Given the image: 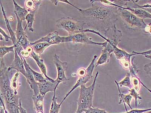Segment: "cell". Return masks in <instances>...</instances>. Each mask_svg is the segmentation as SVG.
<instances>
[{
	"label": "cell",
	"instance_id": "15",
	"mask_svg": "<svg viewBox=\"0 0 151 113\" xmlns=\"http://www.w3.org/2000/svg\"><path fill=\"white\" fill-rule=\"evenodd\" d=\"M38 86L40 93L42 95L45 97V94L50 92H56L57 89V83L56 80L55 82H52L47 80L45 82L40 83H37Z\"/></svg>",
	"mask_w": 151,
	"mask_h": 113
},
{
	"label": "cell",
	"instance_id": "6",
	"mask_svg": "<svg viewBox=\"0 0 151 113\" xmlns=\"http://www.w3.org/2000/svg\"><path fill=\"white\" fill-rule=\"evenodd\" d=\"M73 42L80 43L87 45L102 46L105 48L107 45V41L103 43H97L93 41L91 38L89 37L84 32L77 34L74 35L63 37V43Z\"/></svg>",
	"mask_w": 151,
	"mask_h": 113
},
{
	"label": "cell",
	"instance_id": "24",
	"mask_svg": "<svg viewBox=\"0 0 151 113\" xmlns=\"http://www.w3.org/2000/svg\"><path fill=\"white\" fill-rule=\"evenodd\" d=\"M37 12V11L29 12V13L26 16L25 20L27 21V24L25 28H24L25 30L27 28H28L29 30L31 32H33L34 29L33 28V24L34 21H35V16Z\"/></svg>",
	"mask_w": 151,
	"mask_h": 113
},
{
	"label": "cell",
	"instance_id": "27",
	"mask_svg": "<svg viewBox=\"0 0 151 113\" xmlns=\"http://www.w3.org/2000/svg\"><path fill=\"white\" fill-rule=\"evenodd\" d=\"M55 95H56V92H54L52 97L50 113H59L60 106H61L60 103H57V98Z\"/></svg>",
	"mask_w": 151,
	"mask_h": 113
},
{
	"label": "cell",
	"instance_id": "39",
	"mask_svg": "<svg viewBox=\"0 0 151 113\" xmlns=\"http://www.w3.org/2000/svg\"><path fill=\"white\" fill-rule=\"evenodd\" d=\"M86 69L83 68H81L78 70L77 72V74L79 77H83L86 75Z\"/></svg>",
	"mask_w": 151,
	"mask_h": 113
},
{
	"label": "cell",
	"instance_id": "18",
	"mask_svg": "<svg viewBox=\"0 0 151 113\" xmlns=\"http://www.w3.org/2000/svg\"><path fill=\"white\" fill-rule=\"evenodd\" d=\"M123 7L124 9L129 10L139 18L143 19L144 20L145 18L151 19V14L143 9H139V8L132 9V8L129 7Z\"/></svg>",
	"mask_w": 151,
	"mask_h": 113
},
{
	"label": "cell",
	"instance_id": "7",
	"mask_svg": "<svg viewBox=\"0 0 151 113\" xmlns=\"http://www.w3.org/2000/svg\"><path fill=\"white\" fill-rule=\"evenodd\" d=\"M97 56L96 55L94 56L93 59L91 63H90L89 65L87 67L86 69V75L83 77H79L74 87H72L70 91L69 92L65 95V97L62 101L61 103H60V105L61 106L62 104L64 102L66 99L69 96V95L73 91L76 89L78 88V87H80L83 84H86L88 82L90 81L93 77L92 74L94 68H95V66L94 65V61L96 59Z\"/></svg>",
	"mask_w": 151,
	"mask_h": 113
},
{
	"label": "cell",
	"instance_id": "5",
	"mask_svg": "<svg viewBox=\"0 0 151 113\" xmlns=\"http://www.w3.org/2000/svg\"><path fill=\"white\" fill-rule=\"evenodd\" d=\"M86 24V21L67 17H63L58 20L56 21V25L58 28L66 31L69 36H71L83 32Z\"/></svg>",
	"mask_w": 151,
	"mask_h": 113
},
{
	"label": "cell",
	"instance_id": "23",
	"mask_svg": "<svg viewBox=\"0 0 151 113\" xmlns=\"http://www.w3.org/2000/svg\"><path fill=\"white\" fill-rule=\"evenodd\" d=\"M51 45H52L48 43L42 42L37 43L31 46L33 48L34 52L40 55L42 54L45 49Z\"/></svg>",
	"mask_w": 151,
	"mask_h": 113
},
{
	"label": "cell",
	"instance_id": "40",
	"mask_svg": "<svg viewBox=\"0 0 151 113\" xmlns=\"http://www.w3.org/2000/svg\"><path fill=\"white\" fill-rule=\"evenodd\" d=\"M132 53L134 54H141L142 55H149V56H151V49L150 50H149L145 51L143 52H137L133 51L132 52Z\"/></svg>",
	"mask_w": 151,
	"mask_h": 113
},
{
	"label": "cell",
	"instance_id": "35",
	"mask_svg": "<svg viewBox=\"0 0 151 113\" xmlns=\"http://www.w3.org/2000/svg\"><path fill=\"white\" fill-rule=\"evenodd\" d=\"M151 111V108L147 109H132L130 111L127 112L126 113H144L147 112V111ZM106 113H109L106 112Z\"/></svg>",
	"mask_w": 151,
	"mask_h": 113
},
{
	"label": "cell",
	"instance_id": "25",
	"mask_svg": "<svg viewBox=\"0 0 151 113\" xmlns=\"http://www.w3.org/2000/svg\"><path fill=\"white\" fill-rule=\"evenodd\" d=\"M114 82H115L116 84H117V87H118L119 91V95H120L121 99H122L123 102H124L127 112V111L126 109V106H125V103L129 106V107H130V108L132 110L133 109L131 106L130 105V102H131L132 98L133 97H132L130 94H127V95H124V94L121 93L120 91L119 90V87L118 82H117L116 80Z\"/></svg>",
	"mask_w": 151,
	"mask_h": 113
},
{
	"label": "cell",
	"instance_id": "2",
	"mask_svg": "<svg viewBox=\"0 0 151 113\" xmlns=\"http://www.w3.org/2000/svg\"><path fill=\"white\" fill-rule=\"evenodd\" d=\"M3 59H1L0 91L1 98L9 113H20L18 109L20 99L17 91L12 88L10 80L12 71H9Z\"/></svg>",
	"mask_w": 151,
	"mask_h": 113
},
{
	"label": "cell",
	"instance_id": "26",
	"mask_svg": "<svg viewBox=\"0 0 151 113\" xmlns=\"http://www.w3.org/2000/svg\"><path fill=\"white\" fill-rule=\"evenodd\" d=\"M132 80L131 82L133 85V88L136 91H138L140 89V83H141L144 86V87H145L151 93V91L150 90L149 88H148L146 87H145V85L143 84L140 79L137 77V75H132Z\"/></svg>",
	"mask_w": 151,
	"mask_h": 113
},
{
	"label": "cell",
	"instance_id": "29",
	"mask_svg": "<svg viewBox=\"0 0 151 113\" xmlns=\"http://www.w3.org/2000/svg\"><path fill=\"white\" fill-rule=\"evenodd\" d=\"M29 68L32 74H33L35 80L37 83H44L48 80L46 78L44 77L42 74L38 73V72L33 70L29 66Z\"/></svg>",
	"mask_w": 151,
	"mask_h": 113
},
{
	"label": "cell",
	"instance_id": "3",
	"mask_svg": "<svg viewBox=\"0 0 151 113\" xmlns=\"http://www.w3.org/2000/svg\"><path fill=\"white\" fill-rule=\"evenodd\" d=\"M98 74L99 72H97L93 84L89 87H86L85 84L80 86L79 96L78 101V108L76 113H82L86 110L93 107V96L96 82Z\"/></svg>",
	"mask_w": 151,
	"mask_h": 113
},
{
	"label": "cell",
	"instance_id": "37",
	"mask_svg": "<svg viewBox=\"0 0 151 113\" xmlns=\"http://www.w3.org/2000/svg\"><path fill=\"white\" fill-rule=\"evenodd\" d=\"M0 32H1V34L2 36L3 37H4V38L5 41H8L9 40H12L11 37H9V36H8L5 33V31L1 28H0Z\"/></svg>",
	"mask_w": 151,
	"mask_h": 113
},
{
	"label": "cell",
	"instance_id": "21",
	"mask_svg": "<svg viewBox=\"0 0 151 113\" xmlns=\"http://www.w3.org/2000/svg\"><path fill=\"white\" fill-rule=\"evenodd\" d=\"M111 56V54L104 48L102 50L101 54L97 61L95 68H96L98 66L102 65V64L108 63L109 62V58Z\"/></svg>",
	"mask_w": 151,
	"mask_h": 113
},
{
	"label": "cell",
	"instance_id": "1",
	"mask_svg": "<svg viewBox=\"0 0 151 113\" xmlns=\"http://www.w3.org/2000/svg\"><path fill=\"white\" fill-rule=\"evenodd\" d=\"M90 1L91 7L79 9L78 11L87 19L88 24L93 28V30L105 34L115 25L119 16L118 7L104 4L100 1Z\"/></svg>",
	"mask_w": 151,
	"mask_h": 113
},
{
	"label": "cell",
	"instance_id": "12",
	"mask_svg": "<svg viewBox=\"0 0 151 113\" xmlns=\"http://www.w3.org/2000/svg\"><path fill=\"white\" fill-rule=\"evenodd\" d=\"M63 37L59 35L58 32L55 31L47 34L45 37H41L40 39L33 42H31V45L37 43L45 42L48 43L51 45H56L63 43Z\"/></svg>",
	"mask_w": 151,
	"mask_h": 113
},
{
	"label": "cell",
	"instance_id": "20",
	"mask_svg": "<svg viewBox=\"0 0 151 113\" xmlns=\"http://www.w3.org/2000/svg\"><path fill=\"white\" fill-rule=\"evenodd\" d=\"M124 6H126L125 7H129L132 9L139 8L143 9L151 14V4H147L143 5H139L137 4L135 1H127Z\"/></svg>",
	"mask_w": 151,
	"mask_h": 113
},
{
	"label": "cell",
	"instance_id": "14",
	"mask_svg": "<svg viewBox=\"0 0 151 113\" xmlns=\"http://www.w3.org/2000/svg\"><path fill=\"white\" fill-rule=\"evenodd\" d=\"M13 69L16 70L17 72H20L25 77L26 75V70L23 62L22 57H20L17 50L15 49L14 60L12 64L8 68V70L9 71H12Z\"/></svg>",
	"mask_w": 151,
	"mask_h": 113
},
{
	"label": "cell",
	"instance_id": "9",
	"mask_svg": "<svg viewBox=\"0 0 151 113\" xmlns=\"http://www.w3.org/2000/svg\"><path fill=\"white\" fill-rule=\"evenodd\" d=\"M17 19V29L15 32L16 37L19 44L24 49H26L28 47L30 46V43L28 39V36L25 31V29L22 27V21L20 19L18 16L15 14Z\"/></svg>",
	"mask_w": 151,
	"mask_h": 113
},
{
	"label": "cell",
	"instance_id": "30",
	"mask_svg": "<svg viewBox=\"0 0 151 113\" xmlns=\"http://www.w3.org/2000/svg\"><path fill=\"white\" fill-rule=\"evenodd\" d=\"M131 75L130 72H128L127 74L125 77L124 78L122 81H121L119 83H118L119 85L120 86V87L124 86V87H129L130 89L132 88L131 85V80H130Z\"/></svg>",
	"mask_w": 151,
	"mask_h": 113
},
{
	"label": "cell",
	"instance_id": "34",
	"mask_svg": "<svg viewBox=\"0 0 151 113\" xmlns=\"http://www.w3.org/2000/svg\"><path fill=\"white\" fill-rule=\"evenodd\" d=\"M50 1L52 3L54 4L55 5H56V6L58 4V3L59 2H63L67 4L71 5V6H73V7L77 9L78 10L79 9V8L77 7V6H75V5L71 4V3L68 2V1H67V0H50Z\"/></svg>",
	"mask_w": 151,
	"mask_h": 113
},
{
	"label": "cell",
	"instance_id": "22",
	"mask_svg": "<svg viewBox=\"0 0 151 113\" xmlns=\"http://www.w3.org/2000/svg\"><path fill=\"white\" fill-rule=\"evenodd\" d=\"M42 1L27 0L25 2V6L28 12L37 11Z\"/></svg>",
	"mask_w": 151,
	"mask_h": 113
},
{
	"label": "cell",
	"instance_id": "36",
	"mask_svg": "<svg viewBox=\"0 0 151 113\" xmlns=\"http://www.w3.org/2000/svg\"><path fill=\"white\" fill-rule=\"evenodd\" d=\"M144 70L148 75L151 77V62L144 65Z\"/></svg>",
	"mask_w": 151,
	"mask_h": 113
},
{
	"label": "cell",
	"instance_id": "38",
	"mask_svg": "<svg viewBox=\"0 0 151 113\" xmlns=\"http://www.w3.org/2000/svg\"><path fill=\"white\" fill-rule=\"evenodd\" d=\"M91 113H106V110L101 109L98 108H94V107H91L90 109Z\"/></svg>",
	"mask_w": 151,
	"mask_h": 113
},
{
	"label": "cell",
	"instance_id": "42",
	"mask_svg": "<svg viewBox=\"0 0 151 113\" xmlns=\"http://www.w3.org/2000/svg\"><path fill=\"white\" fill-rule=\"evenodd\" d=\"M147 29L148 31L151 34V24L150 23L148 25L147 27L146 28Z\"/></svg>",
	"mask_w": 151,
	"mask_h": 113
},
{
	"label": "cell",
	"instance_id": "33",
	"mask_svg": "<svg viewBox=\"0 0 151 113\" xmlns=\"http://www.w3.org/2000/svg\"><path fill=\"white\" fill-rule=\"evenodd\" d=\"M129 91L130 92V95H131L132 97L134 98L135 100V108H137V99H142L141 97L140 96V94L137 93V91L133 88L129 89Z\"/></svg>",
	"mask_w": 151,
	"mask_h": 113
},
{
	"label": "cell",
	"instance_id": "10",
	"mask_svg": "<svg viewBox=\"0 0 151 113\" xmlns=\"http://www.w3.org/2000/svg\"><path fill=\"white\" fill-rule=\"evenodd\" d=\"M116 58L119 60L121 65L125 69H130L131 66V58L132 56H135L134 54L128 53L123 49H119L116 47L113 52Z\"/></svg>",
	"mask_w": 151,
	"mask_h": 113
},
{
	"label": "cell",
	"instance_id": "17",
	"mask_svg": "<svg viewBox=\"0 0 151 113\" xmlns=\"http://www.w3.org/2000/svg\"><path fill=\"white\" fill-rule=\"evenodd\" d=\"M44 96H42L40 94L37 96L32 97L34 108L37 113H44L43 109V103Z\"/></svg>",
	"mask_w": 151,
	"mask_h": 113
},
{
	"label": "cell",
	"instance_id": "41",
	"mask_svg": "<svg viewBox=\"0 0 151 113\" xmlns=\"http://www.w3.org/2000/svg\"><path fill=\"white\" fill-rule=\"evenodd\" d=\"M18 109L20 113H27L26 110L22 106L21 99H20L19 104V105Z\"/></svg>",
	"mask_w": 151,
	"mask_h": 113
},
{
	"label": "cell",
	"instance_id": "45",
	"mask_svg": "<svg viewBox=\"0 0 151 113\" xmlns=\"http://www.w3.org/2000/svg\"></svg>",
	"mask_w": 151,
	"mask_h": 113
},
{
	"label": "cell",
	"instance_id": "8",
	"mask_svg": "<svg viewBox=\"0 0 151 113\" xmlns=\"http://www.w3.org/2000/svg\"><path fill=\"white\" fill-rule=\"evenodd\" d=\"M54 62L56 66L57 71V78L55 80L56 82L57 87H58L60 83L67 82L69 80L65 76V72L68 67V64L67 62L60 61V57L56 54H55L53 56Z\"/></svg>",
	"mask_w": 151,
	"mask_h": 113
},
{
	"label": "cell",
	"instance_id": "4",
	"mask_svg": "<svg viewBox=\"0 0 151 113\" xmlns=\"http://www.w3.org/2000/svg\"><path fill=\"white\" fill-rule=\"evenodd\" d=\"M113 6L118 7L119 16L122 19L125 27L132 30L145 29L147 27L144 19L139 18L129 10L124 9L122 6L113 3Z\"/></svg>",
	"mask_w": 151,
	"mask_h": 113
},
{
	"label": "cell",
	"instance_id": "19",
	"mask_svg": "<svg viewBox=\"0 0 151 113\" xmlns=\"http://www.w3.org/2000/svg\"><path fill=\"white\" fill-rule=\"evenodd\" d=\"M13 1L14 5L15 14L18 16L19 18L22 21H25L26 16L29 13L27 9L22 7L14 0H13Z\"/></svg>",
	"mask_w": 151,
	"mask_h": 113
},
{
	"label": "cell",
	"instance_id": "11",
	"mask_svg": "<svg viewBox=\"0 0 151 113\" xmlns=\"http://www.w3.org/2000/svg\"><path fill=\"white\" fill-rule=\"evenodd\" d=\"M22 57L26 70V75L25 77L26 78L27 81L30 86L31 89L33 90L34 96H37L40 94L37 82L35 80L33 74L29 68V65L27 63L25 59L23 57Z\"/></svg>",
	"mask_w": 151,
	"mask_h": 113
},
{
	"label": "cell",
	"instance_id": "43",
	"mask_svg": "<svg viewBox=\"0 0 151 113\" xmlns=\"http://www.w3.org/2000/svg\"><path fill=\"white\" fill-rule=\"evenodd\" d=\"M145 56V57L147 58H148L151 60V56H149V55H144Z\"/></svg>",
	"mask_w": 151,
	"mask_h": 113
},
{
	"label": "cell",
	"instance_id": "28",
	"mask_svg": "<svg viewBox=\"0 0 151 113\" xmlns=\"http://www.w3.org/2000/svg\"><path fill=\"white\" fill-rule=\"evenodd\" d=\"M15 47L13 45L11 46H1L0 47V59H3L4 56L9 52H14Z\"/></svg>",
	"mask_w": 151,
	"mask_h": 113
},
{
	"label": "cell",
	"instance_id": "32",
	"mask_svg": "<svg viewBox=\"0 0 151 113\" xmlns=\"http://www.w3.org/2000/svg\"><path fill=\"white\" fill-rule=\"evenodd\" d=\"M33 49L32 46L28 47L26 49H24L22 51L20 55V57H23L25 59L28 58L31 56V53L33 52Z\"/></svg>",
	"mask_w": 151,
	"mask_h": 113
},
{
	"label": "cell",
	"instance_id": "16",
	"mask_svg": "<svg viewBox=\"0 0 151 113\" xmlns=\"http://www.w3.org/2000/svg\"><path fill=\"white\" fill-rule=\"evenodd\" d=\"M31 56H32L34 60L35 61L36 64L38 66L39 68H40V71L45 76V78L50 81L52 82H55V80L49 77L47 75L46 67L44 64L43 59L41 58L39 55L36 54L35 52L34 51L31 53Z\"/></svg>",
	"mask_w": 151,
	"mask_h": 113
},
{
	"label": "cell",
	"instance_id": "44",
	"mask_svg": "<svg viewBox=\"0 0 151 113\" xmlns=\"http://www.w3.org/2000/svg\"><path fill=\"white\" fill-rule=\"evenodd\" d=\"M84 112H85V113H91V112H90V109H89L86 110Z\"/></svg>",
	"mask_w": 151,
	"mask_h": 113
},
{
	"label": "cell",
	"instance_id": "13",
	"mask_svg": "<svg viewBox=\"0 0 151 113\" xmlns=\"http://www.w3.org/2000/svg\"><path fill=\"white\" fill-rule=\"evenodd\" d=\"M0 4H1V9H2L3 14L4 18L6 27H7L8 30L9 31L10 37H11L12 40L13 41V45H14L15 47L14 49L17 50L18 54L20 55L19 56H20L22 51L24 49V48L19 44L17 37H16L15 33L12 29L10 24L9 23V20L8 19L7 17H6V12L4 10V9L1 1H0Z\"/></svg>",
	"mask_w": 151,
	"mask_h": 113
},
{
	"label": "cell",
	"instance_id": "31",
	"mask_svg": "<svg viewBox=\"0 0 151 113\" xmlns=\"http://www.w3.org/2000/svg\"><path fill=\"white\" fill-rule=\"evenodd\" d=\"M19 72L17 71V73L15 74L14 76L12 78L11 81V85L12 88L14 91H17L19 88L18 80L19 78Z\"/></svg>",
	"mask_w": 151,
	"mask_h": 113
}]
</instances>
